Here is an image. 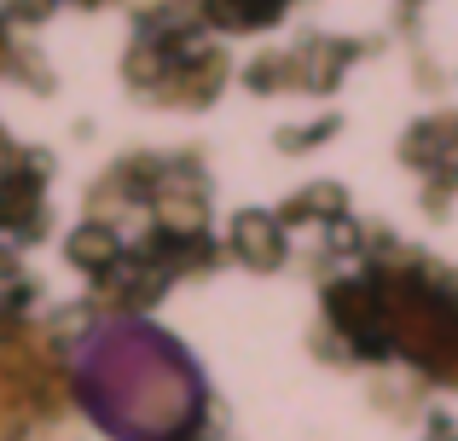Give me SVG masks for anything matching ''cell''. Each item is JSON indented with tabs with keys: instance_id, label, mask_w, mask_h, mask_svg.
<instances>
[{
	"instance_id": "6da1fadb",
	"label": "cell",
	"mask_w": 458,
	"mask_h": 441,
	"mask_svg": "<svg viewBox=\"0 0 458 441\" xmlns=\"http://www.w3.org/2000/svg\"><path fill=\"white\" fill-rule=\"evenodd\" d=\"M81 395L105 430L128 441H168L198 412V372L157 331L111 326L81 349Z\"/></svg>"
}]
</instances>
